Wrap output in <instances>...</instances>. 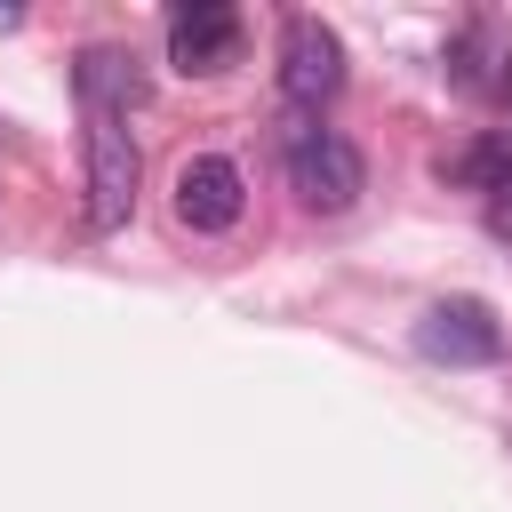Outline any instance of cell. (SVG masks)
<instances>
[{
    "label": "cell",
    "instance_id": "obj_4",
    "mask_svg": "<svg viewBox=\"0 0 512 512\" xmlns=\"http://www.w3.org/2000/svg\"><path fill=\"white\" fill-rule=\"evenodd\" d=\"M240 208H248V176H240V160H224V152H192V160L176 168V224H184V232H232Z\"/></svg>",
    "mask_w": 512,
    "mask_h": 512
},
{
    "label": "cell",
    "instance_id": "obj_1",
    "mask_svg": "<svg viewBox=\"0 0 512 512\" xmlns=\"http://www.w3.org/2000/svg\"><path fill=\"white\" fill-rule=\"evenodd\" d=\"M88 128V232H120L136 216V184H144V152L120 104H80Z\"/></svg>",
    "mask_w": 512,
    "mask_h": 512
},
{
    "label": "cell",
    "instance_id": "obj_5",
    "mask_svg": "<svg viewBox=\"0 0 512 512\" xmlns=\"http://www.w3.org/2000/svg\"><path fill=\"white\" fill-rule=\"evenodd\" d=\"M416 344H424L432 360H448V368H488V360L504 352V328H496V312H488L480 296H440V304L416 320Z\"/></svg>",
    "mask_w": 512,
    "mask_h": 512
},
{
    "label": "cell",
    "instance_id": "obj_3",
    "mask_svg": "<svg viewBox=\"0 0 512 512\" xmlns=\"http://www.w3.org/2000/svg\"><path fill=\"white\" fill-rule=\"evenodd\" d=\"M336 88H344V40L320 16H288L280 24V96L296 112H320Z\"/></svg>",
    "mask_w": 512,
    "mask_h": 512
},
{
    "label": "cell",
    "instance_id": "obj_2",
    "mask_svg": "<svg viewBox=\"0 0 512 512\" xmlns=\"http://www.w3.org/2000/svg\"><path fill=\"white\" fill-rule=\"evenodd\" d=\"M280 160H288V184H296V200H304L312 216H344V208H360V192H368V160H360V144H352L344 128L304 120V128H288Z\"/></svg>",
    "mask_w": 512,
    "mask_h": 512
},
{
    "label": "cell",
    "instance_id": "obj_9",
    "mask_svg": "<svg viewBox=\"0 0 512 512\" xmlns=\"http://www.w3.org/2000/svg\"><path fill=\"white\" fill-rule=\"evenodd\" d=\"M440 184H464V192H504L512 184V128H480L472 144L440 152Z\"/></svg>",
    "mask_w": 512,
    "mask_h": 512
},
{
    "label": "cell",
    "instance_id": "obj_10",
    "mask_svg": "<svg viewBox=\"0 0 512 512\" xmlns=\"http://www.w3.org/2000/svg\"><path fill=\"white\" fill-rule=\"evenodd\" d=\"M488 232H496V240H512V184L488 200Z\"/></svg>",
    "mask_w": 512,
    "mask_h": 512
},
{
    "label": "cell",
    "instance_id": "obj_7",
    "mask_svg": "<svg viewBox=\"0 0 512 512\" xmlns=\"http://www.w3.org/2000/svg\"><path fill=\"white\" fill-rule=\"evenodd\" d=\"M440 72H448L464 96H504V88H512V40H504L488 16H472V24H456V32H448Z\"/></svg>",
    "mask_w": 512,
    "mask_h": 512
},
{
    "label": "cell",
    "instance_id": "obj_8",
    "mask_svg": "<svg viewBox=\"0 0 512 512\" xmlns=\"http://www.w3.org/2000/svg\"><path fill=\"white\" fill-rule=\"evenodd\" d=\"M72 88H80V104H120V112H136V104H144V72H136V56H128V48H112V40L80 48Z\"/></svg>",
    "mask_w": 512,
    "mask_h": 512
},
{
    "label": "cell",
    "instance_id": "obj_6",
    "mask_svg": "<svg viewBox=\"0 0 512 512\" xmlns=\"http://www.w3.org/2000/svg\"><path fill=\"white\" fill-rule=\"evenodd\" d=\"M240 56V16L224 0H192L168 16V64L176 72H224Z\"/></svg>",
    "mask_w": 512,
    "mask_h": 512
}]
</instances>
